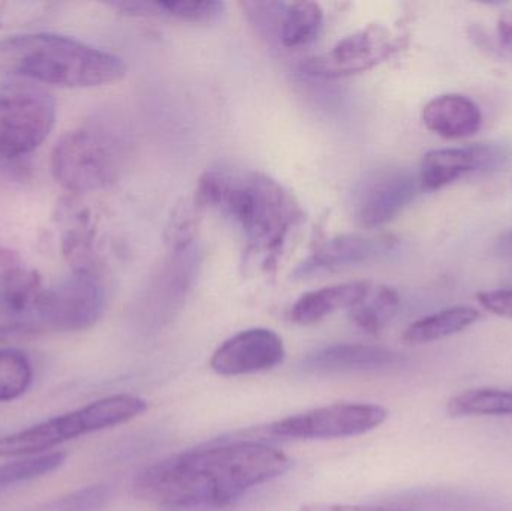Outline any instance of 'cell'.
Returning a JSON list of instances; mask_svg holds the SVG:
<instances>
[{"mask_svg": "<svg viewBox=\"0 0 512 511\" xmlns=\"http://www.w3.org/2000/svg\"><path fill=\"white\" fill-rule=\"evenodd\" d=\"M498 35L502 44L512 50V9L501 14L498 20Z\"/></svg>", "mask_w": 512, "mask_h": 511, "instance_id": "32", "label": "cell"}, {"mask_svg": "<svg viewBox=\"0 0 512 511\" xmlns=\"http://www.w3.org/2000/svg\"><path fill=\"white\" fill-rule=\"evenodd\" d=\"M453 417L512 416V389L480 387L469 389L448 401Z\"/></svg>", "mask_w": 512, "mask_h": 511, "instance_id": "23", "label": "cell"}, {"mask_svg": "<svg viewBox=\"0 0 512 511\" xmlns=\"http://www.w3.org/2000/svg\"><path fill=\"white\" fill-rule=\"evenodd\" d=\"M406 362L402 353L378 345L336 344L310 354L301 363L304 374L336 375L397 368Z\"/></svg>", "mask_w": 512, "mask_h": 511, "instance_id": "13", "label": "cell"}, {"mask_svg": "<svg viewBox=\"0 0 512 511\" xmlns=\"http://www.w3.org/2000/svg\"><path fill=\"white\" fill-rule=\"evenodd\" d=\"M388 242L376 237L345 234L328 240L295 269V279H310L372 261L387 252Z\"/></svg>", "mask_w": 512, "mask_h": 511, "instance_id": "14", "label": "cell"}, {"mask_svg": "<svg viewBox=\"0 0 512 511\" xmlns=\"http://www.w3.org/2000/svg\"><path fill=\"white\" fill-rule=\"evenodd\" d=\"M147 408L149 404L143 398L128 393L99 399L80 410L0 437V458L38 455L74 438L131 422L146 413Z\"/></svg>", "mask_w": 512, "mask_h": 511, "instance_id": "4", "label": "cell"}, {"mask_svg": "<svg viewBox=\"0 0 512 511\" xmlns=\"http://www.w3.org/2000/svg\"><path fill=\"white\" fill-rule=\"evenodd\" d=\"M162 9V17L177 18L186 23H210L221 17L225 9L224 2L215 0H170V2H159Z\"/></svg>", "mask_w": 512, "mask_h": 511, "instance_id": "27", "label": "cell"}, {"mask_svg": "<svg viewBox=\"0 0 512 511\" xmlns=\"http://www.w3.org/2000/svg\"><path fill=\"white\" fill-rule=\"evenodd\" d=\"M387 408L378 404L340 402L286 417L268 426L274 437L294 440H337L358 437L384 425Z\"/></svg>", "mask_w": 512, "mask_h": 511, "instance_id": "8", "label": "cell"}, {"mask_svg": "<svg viewBox=\"0 0 512 511\" xmlns=\"http://www.w3.org/2000/svg\"><path fill=\"white\" fill-rule=\"evenodd\" d=\"M197 249L192 245L173 248L171 257L155 281V324L168 323L174 317L183 300L186 299L195 269H197Z\"/></svg>", "mask_w": 512, "mask_h": 511, "instance_id": "15", "label": "cell"}, {"mask_svg": "<svg viewBox=\"0 0 512 511\" xmlns=\"http://www.w3.org/2000/svg\"><path fill=\"white\" fill-rule=\"evenodd\" d=\"M120 146L102 126L68 132L54 147L51 170L57 183L71 192L104 189L117 179Z\"/></svg>", "mask_w": 512, "mask_h": 511, "instance_id": "5", "label": "cell"}, {"mask_svg": "<svg viewBox=\"0 0 512 511\" xmlns=\"http://www.w3.org/2000/svg\"><path fill=\"white\" fill-rule=\"evenodd\" d=\"M324 12L315 2H292L280 5L277 32L286 48H300L318 38Z\"/></svg>", "mask_w": 512, "mask_h": 511, "instance_id": "21", "label": "cell"}, {"mask_svg": "<svg viewBox=\"0 0 512 511\" xmlns=\"http://www.w3.org/2000/svg\"><path fill=\"white\" fill-rule=\"evenodd\" d=\"M400 38L381 24H372L337 42L327 53L309 57L301 68L312 77L336 80L369 71L397 53Z\"/></svg>", "mask_w": 512, "mask_h": 511, "instance_id": "9", "label": "cell"}, {"mask_svg": "<svg viewBox=\"0 0 512 511\" xmlns=\"http://www.w3.org/2000/svg\"><path fill=\"white\" fill-rule=\"evenodd\" d=\"M33 381L32 363L23 351L0 350V402L17 401Z\"/></svg>", "mask_w": 512, "mask_h": 511, "instance_id": "24", "label": "cell"}, {"mask_svg": "<svg viewBox=\"0 0 512 511\" xmlns=\"http://www.w3.org/2000/svg\"><path fill=\"white\" fill-rule=\"evenodd\" d=\"M110 495L108 486H89L23 511H99L104 509Z\"/></svg>", "mask_w": 512, "mask_h": 511, "instance_id": "26", "label": "cell"}, {"mask_svg": "<svg viewBox=\"0 0 512 511\" xmlns=\"http://www.w3.org/2000/svg\"><path fill=\"white\" fill-rule=\"evenodd\" d=\"M480 317V312L471 306H453L414 321L403 332L402 338L406 344H429L462 333L474 326Z\"/></svg>", "mask_w": 512, "mask_h": 511, "instance_id": "19", "label": "cell"}, {"mask_svg": "<svg viewBox=\"0 0 512 511\" xmlns=\"http://www.w3.org/2000/svg\"><path fill=\"white\" fill-rule=\"evenodd\" d=\"M56 122V102L44 90L15 84L0 90V156L20 158L38 149Z\"/></svg>", "mask_w": 512, "mask_h": 511, "instance_id": "6", "label": "cell"}, {"mask_svg": "<svg viewBox=\"0 0 512 511\" xmlns=\"http://www.w3.org/2000/svg\"><path fill=\"white\" fill-rule=\"evenodd\" d=\"M194 204L213 207L230 216L249 246L274 254L300 219V207L276 180L259 173L210 170L198 180Z\"/></svg>", "mask_w": 512, "mask_h": 511, "instance_id": "2", "label": "cell"}, {"mask_svg": "<svg viewBox=\"0 0 512 511\" xmlns=\"http://www.w3.org/2000/svg\"><path fill=\"white\" fill-rule=\"evenodd\" d=\"M511 152L499 143L430 150L418 170L421 191H439L472 173H495L510 162Z\"/></svg>", "mask_w": 512, "mask_h": 511, "instance_id": "11", "label": "cell"}, {"mask_svg": "<svg viewBox=\"0 0 512 511\" xmlns=\"http://www.w3.org/2000/svg\"><path fill=\"white\" fill-rule=\"evenodd\" d=\"M285 453L261 443H225L162 459L135 476L138 500L171 507H222L291 468Z\"/></svg>", "mask_w": 512, "mask_h": 511, "instance_id": "1", "label": "cell"}, {"mask_svg": "<svg viewBox=\"0 0 512 511\" xmlns=\"http://www.w3.org/2000/svg\"><path fill=\"white\" fill-rule=\"evenodd\" d=\"M478 302L486 311L498 315V317L512 320V290L501 288V290L483 291L478 294Z\"/></svg>", "mask_w": 512, "mask_h": 511, "instance_id": "29", "label": "cell"}, {"mask_svg": "<svg viewBox=\"0 0 512 511\" xmlns=\"http://www.w3.org/2000/svg\"><path fill=\"white\" fill-rule=\"evenodd\" d=\"M285 360L282 338L270 329H249L227 339L213 353L210 366L222 377L270 371Z\"/></svg>", "mask_w": 512, "mask_h": 511, "instance_id": "12", "label": "cell"}, {"mask_svg": "<svg viewBox=\"0 0 512 511\" xmlns=\"http://www.w3.org/2000/svg\"><path fill=\"white\" fill-rule=\"evenodd\" d=\"M400 294L388 285H372L352 306L351 320L370 335H378L391 323L400 309Z\"/></svg>", "mask_w": 512, "mask_h": 511, "instance_id": "22", "label": "cell"}, {"mask_svg": "<svg viewBox=\"0 0 512 511\" xmlns=\"http://www.w3.org/2000/svg\"><path fill=\"white\" fill-rule=\"evenodd\" d=\"M105 308V288L96 272H72L42 288L33 308L36 330L83 332L98 323Z\"/></svg>", "mask_w": 512, "mask_h": 511, "instance_id": "7", "label": "cell"}, {"mask_svg": "<svg viewBox=\"0 0 512 511\" xmlns=\"http://www.w3.org/2000/svg\"><path fill=\"white\" fill-rule=\"evenodd\" d=\"M423 122L429 131L439 137L460 140L480 131L483 114L468 96L447 93L427 102L423 108Z\"/></svg>", "mask_w": 512, "mask_h": 511, "instance_id": "16", "label": "cell"}, {"mask_svg": "<svg viewBox=\"0 0 512 511\" xmlns=\"http://www.w3.org/2000/svg\"><path fill=\"white\" fill-rule=\"evenodd\" d=\"M369 287L370 282L352 281L304 293L291 308V320L300 326L319 323L342 309H351Z\"/></svg>", "mask_w": 512, "mask_h": 511, "instance_id": "17", "label": "cell"}, {"mask_svg": "<svg viewBox=\"0 0 512 511\" xmlns=\"http://www.w3.org/2000/svg\"><path fill=\"white\" fill-rule=\"evenodd\" d=\"M511 182H512V179H511Z\"/></svg>", "mask_w": 512, "mask_h": 511, "instance_id": "34", "label": "cell"}, {"mask_svg": "<svg viewBox=\"0 0 512 511\" xmlns=\"http://www.w3.org/2000/svg\"><path fill=\"white\" fill-rule=\"evenodd\" d=\"M381 504L400 507L406 511H498L495 504L484 498L469 497L444 489H417L397 497L388 498Z\"/></svg>", "mask_w": 512, "mask_h": 511, "instance_id": "20", "label": "cell"}, {"mask_svg": "<svg viewBox=\"0 0 512 511\" xmlns=\"http://www.w3.org/2000/svg\"><path fill=\"white\" fill-rule=\"evenodd\" d=\"M26 332H35L32 318L21 312L0 287V339Z\"/></svg>", "mask_w": 512, "mask_h": 511, "instance_id": "28", "label": "cell"}, {"mask_svg": "<svg viewBox=\"0 0 512 511\" xmlns=\"http://www.w3.org/2000/svg\"><path fill=\"white\" fill-rule=\"evenodd\" d=\"M65 462L66 453L54 452L2 464L0 465V492L20 483L32 482L39 477L48 476L59 470Z\"/></svg>", "mask_w": 512, "mask_h": 511, "instance_id": "25", "label": "cell"}, {"mask_svg": "<svg viewBox=\"0 0 512 511\" xmlns=\"http://www.w3.org/2000/svg\"><path fill=\"white\" fill-rule=\"evenodd\" d=\"M108 6L128 17H162L159 2H113Z\"/></svg>", "mask_w": 512, "mask_h": 511, "instance_id": "30", "label": "cell"}, {"mask_svg": "<svg viewBox=\"0 0 512 511\" xmlns=\"http://www.w3.org/2000/svg\"><path fill=\"white\" fill-rule=\"evenodd\" d=\"M499 243H501L502 252H505V254H512V231L505 234V236L499 240Z\"/></svg>", "mask_w": 512, "mask_h": 511, "instance_id": "33", "label": "cell"}, {"mask_svg": "<svg viewBox=\"0 0 512 511\" xmlns=\"http://www.w3.org/2000/svg\"><path fill=\"white\" fill-rule=\"evenodd\" d=\"M62 225L63 255L72 266V272H96L93 263V231L90 218L83 210L71 206V200L59 209Z\"/></svg>", "mask_w": 512, "mask_h": 511, "instance_id": "18", "label": "cell"}, {"mask_svg": "<svg viewBox=\"0 0 512 511\" xmlns=\"http://www.w3.org/2000/svg\"><path fill=\"white\" fill-rule=\"evenodd\" d=\"M298 511H406L388 504L375 506H346V504H307Z\"/></svg>", "mask_w": 512, "mask_h": 511, "instance_id": "31", "label": "cell"}, {"mask_svg": "<svg viewBox=\"0 0 512 511\" xmlns=\"http://www.w3.org/2000/svg\"><path fill=\"white\" fill-rule=\"evenodd\" d=\"M420 191L417 174L405 168L373 171L355 189V221L364 228L382 227L397 218Z\"/></svg>", "mask_w": 512, "mask_h": 511, "instance_id": "10", "label": "cell"}, {"mask_svg": "<svg viewBox=\"0 0 512 511\" xmlns=\"http://www.w3.org/2000/svg\"><path fill=\"white\" fill-rule=\"evenodd\" d=\"M126 71L122 57L68 36L27 33L0 39V75L87 89L117 83Z\"/></svg>", "mask_w": 512, "mask_h": 511, "instance_id": "3", "label": "cell"}]
</instances>
